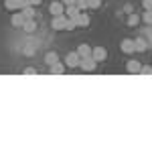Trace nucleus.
<instances>
[{"label":"nucleus","mask_w":152,"mask_h":152,"mask_svg":"<svg viewBox=\"0 0 152 152\" xmlns=\"http://www.w3.org/2000/svg\"><path fill=\"white\" fill-rule=\"evenodd\" d=\"M67 14H57V16H53V23H51V26H53V31H67Z\"/></svg>","instance_id":"f257e3e1"},{"label":"nucleus","mask_w":152,"mask_h":152,"mask_svg":"<svg viewBox=\"0 0 152 152\" xmlns=\"http://www.w3.org/2000/svg\"><path fill=\"white\" fill-rule=\"evenodd\" d=\"M79 61H81V57H79L77 51H71V53L65 55V65H67V69H77V67H79Z\"/></svg>","instance_id":"f03ea898"},{"label":"nucleus","mask_w":152,"mask_h":152,"mask_svg":"<svg viewBox=\"0 0 152 152\" xmlns=\"http://www.w3.org/2000/svg\"><path fill=\"white\" fill-rule=\"evenodd\" d=\"M79 69H83V71H95L97 69V61H95L94 57H83L81 61H79Z\"/></svg>","instance_id":"7ed1b4c3"},{"label":"nucleus","mask_w":152,"mask_h":152,"mask_svg":"<svg viewBox=\"0 0 152 152\" xmlns=\"http://www.w3.org/2000/svg\"><path fill=\"white\" fill-rule=\"evenodd\" d=\"M49 12H51L53 16L65 14V4H63V0H53V2L49 4Z\"/></svg>","instance_id":"20e7f679"},{"label":"nucleus","mask_w":152,"mask_h":152,"mask_svg":"<svg viewBox=\"0 0 152 152\" xmlns=\"http://www.w3.org/2000/svg\"><path fill=\"white\" fill-rule=\"evenodd\" d=\"M120 49H122V53H126V55L136 53V43H134V39H124V41L120 43Z\"/></svg>","instance_id":"39448f33"},{"label":"nucleus","mask_w":152,"mask_h":152,"mask_svg":"<svg viewBox=\"0 0 152 152\" xmlns=\"http://www.w3.org/2000/svg\"><path fill=\"white\" fill-rule=\"evenodd\" d=\"M91 57H94L97 63H104L105 59H107V51H105V47H94V51H91Z\"/></svg>","instance_id":"423d86ee"},{"label":"nucleus","mask_w":152,"mask_h":152,"mask_svg":"<svg viewBox=\"0 0 152 152\" xmlns=\"http://www.w3.org/2000/svg\"><path fill=\"white\" fill-rule=\"evenodd\" d=\"M71 20H75V24H77V26H89V23H91V18H89L87 10L79 12V14H77V18H71Z\"/></svg>","instance_id":"0eeeda50"},{"label":"nucleus","mask_w":152,"mask_h":152,"mask_svg":"<svg viewBox=\"0 0 152 152\" xmlns=\"http://www.w3.org/2000/svg\"><path fill=\"white\" fill-rule=\"evenodd\" d=\"M134 43H136V53H144V51L150 49V43L146 41V37H144V35L138 37V39H134Z\"/></svg>","instance_id":"6e6552de"},{"label":"nucleus","mask_w":152,"mask_h":152,"mask_svg":"<svg viewBox=\"0 0 152 152\" xmlns=\"http://www.w3.org/2000/svg\"><path fill=\"white\" fill-rule=\"evenodd\" d=\"M24 14H23V10H16L14 14L10 16V23H12V26H16V28H23V24H24Z\"/></svg>","instance_id":"1a4fd4ad"},{"label":"nucleus","mask_w":152,"mask_h":152,"mask_svg":"<svg viewBox=\"0 0 152 152\" xmlns=\"http://www.w3.org/2000/svg\"><path fill=\"white\" fill-rule=\"evenodd\" d=\"M140 69H142V65L136 61V59H130L128 63H126V71L132 73V75H140Z\"/></svg>","instance_id":"9d476101"},{"label":"nucleus","mask_w":152,"mask_h":152,"mask_svg":"<svg viewBox=\"0 0 152 152\" xmlns=\"http://www.w3.org/2000/svg\"><path fill=\"white\" fill-rule=\"evenodd\" d=\"M79 8H77V4H67L65 6V14H67V18H77V14H79Z\"/></svg>","instance_id":"9b49d317"},{"label":"nucleus","mask_w":152,"mask_h":152,"mask_svg":"<svg viewBox=\"0 0 152 152\" xmlns=\"http://www.w3.org/2000/svg\"><path fill=\"white\" fill-rule=\"evenodd\" d=\"M65 69H67V65H65V63H59V61L51 65V73H53V75H63Z\"/></svg>","instance_id":"f8f14e48"},{"label":"nucleus","mask_w":152,"mask_h":152,"mask_svg":"<svg viewBox=\"0 0 152 152\" xmlns=\"http://www.w3.org/2000/svg\"><path fill=\"white\" fill-rule=\"evenodd\" d=\"M23 31L24 33H35L37 31V23H35V18H26L23 24Z\"/></svg>","instance_id":"ddd939ff"},{"label":"nucleus","mask_w":152,"mask_h":152,"mask_svg":"<svg viewBox=\"0 0 152 152\" xmlns=\"http://www.w3.org/2000/svg\"><path fill=\"white\" fill-rule=\"evenodd\" d=\"M91 51H94V49L89 47V45H87V43H83V45H79V49H77V53H79V57H91Z\"/></svg>","instance_id":"4468645a"},{"label":"nucleus","mask_w":152,"mask_h":152,"mask_svg":"<svg viewBox=\"0 0 152 152\" xmlns=\"http://www.w3.org/2000/svg\"><path fill=\"white\" fill-rule=\"evenodd\" d=\"M6 10H20V0H4Z\"/></svg>","instance_id":"2eb2a0df"},{"label":"nucleus","mask_w":152,"mask_h":152,"mask_svg":"<svg viewBox=\"0 0 152 152\" xmlns=\"http://www.w3.org/2000/svg\"><path fill=\"white\" fill-rule=\"evenodd\" d=\"M45 61H47V65L51 67L53 63H57L59 61V55H57V51H49L47 55H45Z\"/></svg>","instance_id":"dca6fc26"},{"label":"nucleus","mask_w":152,"mask_h":152,"mask_svg":"<svg viewBox=\"0 0 152 152\" xmlns=\"http://www.w3.org/2000/svg\"><path fill=\"white\" fill-rule=\"evenodd\" d=\"M23 14H24V18H35L37 16L35 6H26V8H23Z\"/></svg>","instance_id":"f3484780"},{"label":"nucleus","mask_w":152,"mask_h":152,"mask_svg":"<svg viewBox=\"0 0 152 152\" xmlns=\"http://www.w3.org/2000/svg\"><path fill=\"white\" fill-rule=\"evenodd\" d=\"M142 20L148 24V26H152V10H144V16H142Z\"/></svg>","instance_id":"a211bd4d"},{"label":"nucleus","mask_w":152,"mask_h":152,"mask_svg":"<svg viewBox=\"0 0 152 152\" xmlns=\"http://www.w3.org/2000/svg\"><path fill=\"white\" fill-rule=\"evenodd\" d=\"M138 23H140V16H138V14H130L128 16V24L130 26H136Z\"/></svg>","instance_id":"6ab92c4d"},{"label":"nucleus","mask_w":152,"mask_h":152,"mask_svg":"<svg viewBox=\"0 0 152 152\" xmlns=\"http://www.w3.org/2000/svg\"><path fill=\"white\" fill-rule=\"evenodd\" d=\"M87 6H89V8H99V6H102V0H87Z\"/></svg>","instance_id":"aec40b11"},{"label":"nucleus","mask_w":152,"mask_h":152,"mask_svg":"<svg viewBox=\"0 0 152 152\" xmlns=\"http://www.w3.org/2000/svg\"><path fill=\"white\" fill-rule=\"evenodd\" d=\"M140 75H152V65H142Z\"/></svg>","instance_id":"412c9836"},{"label":"nucleus","mask_w":152,"mask_h":152,"mask_svg":"<svg viewBox=\"0 0 152 152\" xmlns=\"http://www.w3.org/2000/svg\"><path fill=\"white\" fill-rule=\"evenodd\" d=\"M75 4H77V8H79V10H87V8H89V6H87V0H77V2H75Z\"/></svg>","instance_id":"4be33fe9"},{"label":"nucleus","mask_w":152,"mask_h":152,"mask_svg":"<svg viewBox=\"0 0 152 152\" xmlns=\"http://www.w3.org/2000/svg\"><path fill=\"white\" fill-rule=\"evenodd\" d=\"M142 6L144 10H152V0H142Z\"/></svg>","instance_id":"5701e85b"},{"label":"nucleus","mask_w":152,"mask_h":152,"mask_svg":"<svg viewBox=\"0 0 152 152\" xmlns=\"http://www.w3.org/2000/svg\"><path fill=\"white\" fill-rule=\"evenodd\" d=\"M23 73H24V75H35V73H37V69H33V67H26V69H24Z\"/></svg>","instance_id":"b1692460"},{"label":"nucleus","mask_w":152,"mask_h":152,"mask_svg":"<svg viewBox=\"0 0 152 152\" xmlns=\"http://www.w3.org/2000/svg\"><path fill=\"white\" fill-rule=\"evenodd\" d=\"M26 6H33V4H31V0H20V10L26 8Z\"/></svg>","instance_id":"393cba45"},{"label":"nucleus","mask_w":152,"mask_h":152,"mask_svg":"<svg viewBox=\"0 0 152 152\" xmlns=\"http://www.w3.org/2000/svg\"><path fill=\"white\" fill-rule=\"evenodd\" d=\"M75 2H77V0H63V4H65V6H67V4H75Z\"/></svg>","instance_id":"a878e982"},{"label":"nucleus","mask_w":152,"mask_h":152,"mask_svg":"<svg viewBox=\"0 0 152 152\" xmlns=\"http://www.w3.org/2000/svg\"><path fill=\"white\" fill-rule=\"evenodd\" d=\"M41 2H43V0H31V4H33V6H39Z\"/></svg>","instance_id":"bb28decb"}]
</instances>
